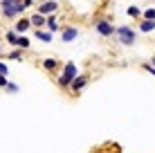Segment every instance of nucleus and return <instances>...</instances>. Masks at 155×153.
Here are the masks:
<instances>
[{
    "mask_svg": "<svg viewBox=\"0 0 155 153\" xmlns=\"http://www.w3.org/2000/svg\"><path fill=\"white\" fill-rule=\"evenodd\" d=\"M77 77H79L77 63H74V61H65V63H63V72L58 75V86H61V88H70Z\"/></svg>",
    "mask_w": 155,
    "mask_h": 153,
    "instance_id": "nucleus-1",
    "label": "nucleus"
},
{
    "mask_svg": "<svg viewBox=\"0 0 155 153\" xmlns=\"http://www.w3.org/2000/svg\"><path fill=\"white\" fill-rule=\"evenodd\" d=\"M115 36H117V43L124 45V47H133L135 41H137V32L133 29L130 25H119L117 32H115Z\"/></svg>",
    "mask_w": 155,
    "mask_h": 153,
    "instance_id": "nucleus-2",
    "label": "nucleus"
},
{
    "mask_svg": "<svg viewBox=\"0 0 155 153\" xmlns=\"http://www.w3.org/2000/svg\"><path fill=\"white\" fill-rule=\"evenodd\" d=\"M0 9H2L5 18H14V16L23 14L25 9H27V5H25V0H2V2H0Z\"/></svg>",
    "mask_w": 155,
    "mask_h": 153,
    "instance_id": "nucleus-3",
    "label": "nucleus"
},
{
    "mask_svg": "<svg viewBox=\"0 0 155 153\" xmlns=\"http://www.w3.org/2000/svg\"><path fill=\"white\" fill-rule=\"evenodd\" d=\"M94 29H97L99 34L104 36V38H110V36L117 32L115 23H113L110 18H97V20H94Z\"/></svg>",
    "mask_w": 155,
    "mask_h": 153,
    "instance_id": "nucleus-4",
    "label": "nucleus"
},
{
    "mask_svg": "<svg viewBox=\"0 0 155 153\" xmlns=\"http://www.w3.org/2000/svg\"><path fill=\"white\" fill-rule=\"evenodd\" d=\"M79 27L77 25H65V27H61V41L63 43H72V41H77L79 38Z\"/></svg>",
    "mask_w": 155,
    "mask_h": 153,
    "instance_id": "nucleus-5",
    "label": "nucleus"
},
{
    "mask_svg": "<svg viewBox=\"0 0 155 153\" xmlns=\"http://www.w3.org/2000/svg\"><path fill=\"white\" fill-rule=\"evenodd\" d=\"M41 16H54L56 12H58V2H54V0H50V2H43V5H38V9H36Z\"/></svg>",
    "mask_w": 155,
    "mask_h": 153,
    "instance_id": "nucleus-6",
    "label": "nucleus"
},
{
    "mask_svg": "<svg viewBox=\"0 0 155 153\" xmlns=\"http://www.w3.org/2000/svg\"><path fill=\"white\" fill-rule=\"evenodd\" d=\"M88 83H90V77H88V75H79V77H77V79H74V81H72L70 90H72L74 95H77V92H81L83 88L88 86Z\"/></svg>",
    "mask_w": 155,
    "mask_h": 153,
    "instance_id": "nucleus-7",
    "label": "nucleus"
},
{
    "mask_svg": "<svg viewBox=\"0 0 155 153\" xmlns=\"http://www.w3.org/2000/svg\"><path fill=\"white\" fill-rule=\"evenodd\" d=\"M31 27V23H29V18H18V23H16V27H14V32L18 36H25V32H27Z\"/></svg>",
    "mask_w": 155,
    "mask_h": 153,
    "instance_id": "nucleus-8",
    "label": "nucleus"
},
{
    "mask_svg": "<svg viewBox=\"0 0 155 153\" xmlns=\"http://www.w3.org/2000/svg\"><path fill=\"white\" fill-rule=\"evenodd\" d=\"M29 23H31V27H36V29H43V27L47 25V18H45V16H41L38 12H36V14L29 18Z\"/></svg>",
    "mask_w": 155,
    "mask_h": 153,
    "instance_id": "nucleus-9",
    "label": "nucleus"
},
{
    "mask_svg": "<svg viewBox=\"0 0 155 153\" xmlns=\"http://www.w3.org/2000/svg\"><path fill=\"white\" fill-rule=\"evenodd\" d=\"M45 27H47L50 34H54V32L61 29V27H58V23H56V14H54V16H47V25H45Z\"/></svg>",
    "mask_w": 155,
    "mask_h": 153,
    "instance_id": "nucleus-10",
    "label": "nucleus"
},
{
    "mask_svg": "<svg viewBox=\"0 0 155 153\" xmlns=\"http://www.w3.org/2000/svg\"><path fill=\"white\" fill-rule=\"evenodd\" d=\"M16 50H27V47L31 45V41L27 38V36H18V38H16Z\"/></svg>",
    "mask_w": 155,
    "mask_h": 153,
    "instance_id": "nucleus-11",
    "label": "nucleus"
},
{
    "mask_svg": "<svg viewBox=\"0 0 155 153\" xmlns=\"http://www.w3.org/2000/svg\"><path fill=\"white\" fill-rule=\"evenodd\" d=\"M34 36H36L38 41H43V43H50V41H52V34H50L47 29H36Z\"/></svg>",
    "mask_w": 155,
    "mask_h": 153,
    "instance_id": "nucleus-12",
    "label": "nucleus"
},
{
    "mask_svg": "<svg viewBox=\"0 0 155 153\" xmlns=\"http://www.w3.org/2000/svg\"><path fill=\"white\" fill-rule=\"evenodd\" d=\"M43 68H45L47 72H54L58 68V59H43Z\"/></svg>",
    "mask_w": 155,
    "mask_h": 153,
    "instance_id": "nucleus-13",
    "label": "nucleus"
},
{
    "mask_svg": "<svg viewBox=\"0 0 155 153\" xmlns=\"http://www.w3.org/2000/svg\"><path fill=\"white\" fill-rule=\"evenodd\" d=\"M155 29V20H142V23H140V32H146V34H148V32H153Z\"/></svg>",
    "mask_w": 155,
    "mask_h": 153,
    "instance_id": "nucleus-14",
    "label": "nucleus"
},
{
    "mask_svg": "<svg viewBox=\"0 0 155 153\" xmlns=\"http://www.w3.org/2000/svg\"><path fill=\"white\" fill-rule=\"evenodd\" d=\"M126 14L130 16V18H142V14H144V12H142L140 7H135V5H130V7L126 9Z\"/></svg>",
    "mask_w": 155,
    "mask_h": 153,
    "instance_id": "nucleus-15",
    "label": "nucleus"
},
{
    "mask_svg": "<svg viewBox=\"0 0 155 153\" xmlns=\"http://www.w3.org/2000/svg\"><path fill=\"white\" fill-rule=\"evenodd\" d=\"M142 20H155V7H148V9H144V14H142Z\"/></svg>",
    "mask_w": 155,
    "mask_h": 153,
    "instance_id": "nucleus-16",
    "label": "nucleus"
},
{
    "mask_svg": "<svg viewBox=\"0 0 155 153\" xmlns=\"http://www.w3.org/2000/svg\"><path fill=\"white\" fill-rule=\"evenodd\" d=\"M20 56H23V50H12L7 54V59H12V61H20Z\"/></svg>",
    "mask_w": 155,
    "mask_h": 153,
    "instance_id": "nucleus-17",
    "label": "nucleus"
},
{
    "mask_svg": "<svg viewBox=\"0 0 155 153\" xmlns=\"http://www.w3.org/2000/svg\"><path fill=\"white\" fill-rule=\"evenodd\" d=\"M5 38H7V43H12V45H14V43H16V38H18V34H16L14 29H9L7 34H5Z\"/></svg>",
    "mask_w": 155,
    "mask_h": 153,
    "instance_id": "nucleus-18",
    "label": "nucleus"
},
{
    "mask_svg": "<svg viewBox=\"0 0 155 153\" xmlns=\"http://www.w3.org/2000/svg\"><path fill=\"white\" fill-rule=\"evenodd\" d=\"M5 90H7V92H18V86H16V83H12V81H9V83H7V88H5Z\"/></svg>",
    "mask_w": 155,
    "mask_h": 153,
    "instance_id": "nucleus-19",
    "label": "nucleus"
},
{
    "mask_svg": "<svg viewBox=\"0 0 155 153\" xmlns=\"http://www.w3.org/2000/svg\"><path fill=\"white\" fill-rule=\"evenodd\" d=\"M7 72H9L7 63H0V77H7Z\"/></svg>",
    "mask_w": 155,
    "mask_h": 153,
    "instance_id": "nucleus-20",
    "label": "nucleus"
},
{
    "mask_svg": "<svg viewBox=\"0 0 155 153\" xmlns=\"http://www.w3.org/2000/svg\"><path fill=\"white\" fill-rule=\"evenodd\" d=\"M142 68H144V70H148V72H151V75L155 77V68L151 65V63H142Z\"/></svg>",
    "mask_w": 155,
    "mask_h": 153,
    "instance_id": "nucleus-21",
    "label": "nucleus"
},
{
    "mask_svg": "<svg viewBox=\"0 0 155 153\" xmlns=\"http://www.w3.org/2000/svg\"><path fill=\"white\" fill-rule=\"evenodd\" d=\"M7 83H9L7 77H0V88H7Z\"/></svg>",
    "mask_w": 155,
    "mask_h": 153,
    "instance_id": "nucleus-22",
    "label": "nucleus"
},
{
    "mask_svg": "<svg viewBox=\"0 0 155 153\" xmlns=\"http://www.w3.org/2000/svg\"><path fill=\"white\" fill-rule=\"evenodd\" d=\"M148 63H151V65L155 68V56H151V61H148Z\"/></svg>",
    "mask_w": 155,
    "mask_h": 153,
    "instance_id": "nucleus-23",
    "label": "nucleus"
}]
</instances>
